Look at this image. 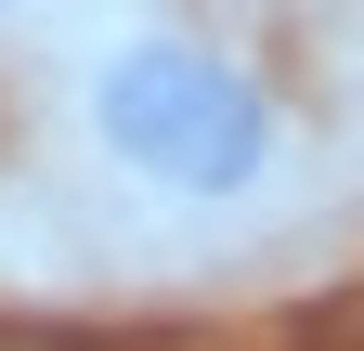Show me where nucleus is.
Segmentation results:
<instances>
[{"mask_svg": "<svg viewBox=\"0 0 364 351\" xmlns=\"http://www.w3.org/2000/svg\"><path fill=\"white\" fill-rule=\"evenodd\" d=\"M0 14H26V0H0Z\"/></svg>", "mask_w": 364, "mask_h": 351, "instance_id": "f03ea898", "label": "nucleus"}, {"mask_svg": "<svg viewBox=\"0 0 364 351\" xmlns=\"http://www.w3.org/2000/svg\"><path fill=\"white\" fill-rule=\"evenodd\" d=\"M78 144L169 208H247L287 156V104L260 92L247 53L196 26H117L78 65Z\"/></svg>", "mask_w": 364, "mask_h": 351, "instance_id": "f257e3e1", "label": "nucleus"}]
</instances>
